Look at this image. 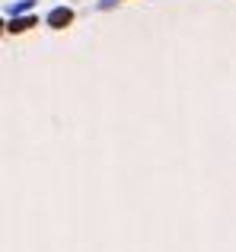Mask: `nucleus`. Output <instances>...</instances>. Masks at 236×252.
Segmentation results:
<instances>
[{"label":"nucleus","instance_id":"2","mask_svg":"<svg viewBox=\"0 0 236 252\" xmlns=\"http://www.w3.org/2000/svg\"><path fill=\"white\" fill-rule=\"evenodd\" d=\"M29 26H35V19H32V16H13L6 29H10V32H26Z\"/></svg>","mask_w":236,"mask_h":252},{"label":"nucleus","instance_id":"1","mask_svg":"<svg viewBox=\"0 0 236 252\" xmlns=\"http://www.w3.org/2000/svg\"><path fill=\"white\" fill-rule=\"evenodd\" d=\"M74 23V10L70 6H55V10L48 13V26L51 29H64V26Z\"/></svg>","mask_w":236,"mask_h":252},{"label":"nucleus","instance_id":"3","mask_svg":"<svg viewBox=\"0 0 236 252\" xmlns=\"http://www.w3.org/2000/svg\"><path fill=\"white\" fill-rule=\"evenodd\" d=\"M32 3H35V0H19V3L13 6L10 13H13V16H16V13H26V10H32Z\"/></svg>","mask_w":236,"mask_h":252}]
</instances>
